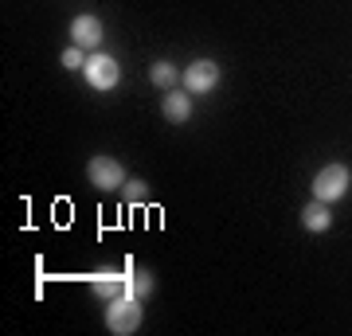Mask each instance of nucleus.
Masks as SVG:
<instances>
[{
  "instance_id": "1",
  "label": "nucleus",
  "mask_w": 352,
  "mask_h": 336,
  "mask_svg": "<svg viewBox=\"0 0 352 336\" xmlns=\"http://www.w3.org/2000/svg\"><path fill=\"white\" fill-rule=\"evenodd\" d=\"M141 298H133V293H122V298H113L110 305H106V328H110L113 336H129L141 328Z\"/></svg>"
},
{
  "instance_id": "2",
  "label": "nucleus",
  "mask_w": 352,
  "mask_h": 336,
  "mask_svg": "<svg viewBox=\"0 0 352 336\" xmlns=\"http://www.w3.org/2000/svg\"><path fill=\"white\" fill-rule=\"evenodd\" d=\"M349 188H352V172L344 164H325L314 176V199H321V203H337Z\"/></svg>"
},
{
  "instance_id": "3",
  "label": "nucleus",
  "mask_w": 352,
  "mask_h": 336,
  "mask_svg": "<svg viewBox=\"0 0 352 336\" xmlns=\"http://www.w3.org/2000/svg\"><path fill=\"white\" fill-rule=\"evenodd\" d=\"M87 180L94 188H102V192H118V188H126V168L113 161V157H90Z\"/></svg>"
},
{
  "instance_id": "4",
  "label": "nucleus",
  "mask_w": 352,
  "mask_h": 336,
  "mask_svg": "<svg viewBox=\"0 0 352 336\" xmlns=\"http://www.w3.org/2000/svg\"><path fill=\"white\" fill-rule=\"evenodd\" d=\"M82 71H87V82L94 90H113L118 82H122V67H118V59H113V55H102V51L98 55H90Z\"/></svg>"
},
{
  "instance_id": "5",
  "label": "nucleus",
  "mask_w": 352,
  "mask_h": 336,
  "mask_svg": "<svg viewBox=\"0 0 352 336\" xmlns=\"http://www.w3.org/2000/svg\"><path fill=\"white\" fill-rule=\"evenodd\" d=\"M180 82H184L188 94H212V90L219 87V67H215L212 59H196L188 71L180 75Z\"/></svg>"
},
{
  "instance_id": "6",
  "label": "nucleus",
  "mask_w": 352,
  "mask_h": 336,
  "mask_svg": "<svg viewBox=\"0 0 352 336\" xmlns=\"http://www.w3.org/2000/svg\"><path fill=\"white\" fill-rule=\"evenodd\" d=\"M102 20L98 16H90V12H82V16H75L71 20V39H75V47H102Z\"/></svg>"
},
{
  "instance_id": "7",
  "label": "nucleus",
  "mask_w": 352,
  "mask_h": 336,
  "mask_svg": "<svg viewBox=\"0 0 352 336\" xmlns=\"http://www.w3.org/2000/svg\"><path fill=\"white\" fill-rule=\"evenodd\" d=\"M161 113H164L173 125H184V122L192 117V94H188V90H164Z\"/></svg>"
},
{
  "instance_id": "8",
  "label": "nucleus",
  "mask_w": 352,
  "mask_h": 336,
  "mask_svg": "<svg viewBox=\"0 0 352 336\" xmlns=\"http://www.w3.org/2000/svg\"><path fill=\"white\" fill-rule=\"evenodd\" d=\"M90 289L98 293V298L113 301L126 293V274H113V270H102V274H90Z\"/></svg>"
},
{
  "instance_id": "9",
  "label": "nucleus",
  "mask_w": 352,
  "mask_h": 336,
  "mask_svg": "<svg viewBox=\"0 0 352 336\" xmlns=\"http://www.w3.org/2000/svg\"><path fill=\"white\" fill-rule=\"evenodd\" d=\"M302 223H305V231L321 235V231H329V227H333V215H329V208L321 203V199H314V203L302 212Z\"/></svg>"
},
{
  "instance_id": "10",
  "label": "nucleus",
  "mask_w": 352,
  "mask_h": 336,
  "mask_svg": "<svg viewBox=\"0 0 352 336\" xmlns=\"http://www.w3.org/2000/svg\"><path fill=\"white\" fill-rule=\"evenodd\" d=\"M126 293H133V298L153 293V274H149V270H141V266L129 262V266H126Z\"/></svg>"
},
{
  "instance_id": "11",
  "label": "nucleus",
  "mask_w": 352,
  "mask_h": 336,
  "mask_svg": "<svg viewBox=\"0 0 352 336\" xmlns=\"http://www.w3.org/2000/svg\"><path fill=\"white\" fill-rule=\"evenodd\" d=\"M149 78H153V87H161V90H173L176 82H180V71H176L173 63H153L149 67Z\"/></svg>"
},
{
  "instance_id": "12",
  "label": "nucleus",
  "mask_w": 352,
  "mask_h": 336,
  "mask_svg": "<svg viewBox=\"0 0 352 336\" xmlns=\"http://www.w3.org/2000/svg\"><path fill=\"white\" fill-rule=\"evenodd\" d=\"M59 63H63L67 71H75V67H87V59H82V47H67L63 55H59Z\"/></svg>"
},
{
  "instance_id": "13",
  "label": "nucleus",
  "mask_w": 352,
  "mask_h": 336,
  "mask_svg": "<svg viewBox=\"0 0 352 336\" xmlns=\"http://www.w3.org/2000/svg\"><path fill=\"white\" fill-rule=\"evenodd\" d=\"M145 188H149V184H145V180H133V184H126V196H129V203H141V199L149 196Z\"/></svg>"
}]
</instances>
